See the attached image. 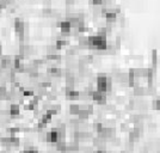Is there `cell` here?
<instances>
[{"mask_svg": "<svg viewBox=\"0 0 160 153\" xmlns=\"http://www.w3.org/2000/svg\"><path fill=\"white\" fill-rule=\"evenodd\" d=\"M66 147H67V144L64 142V140H58L55 142V148L58 152H62V151H66Z\"/></svg>", "mask_w": 160, "mask_h": 153, "instance_id": "cell-16", "label": "cell"}, {"mask_svg": "<svg viewBox=\"0 0 160 153\" xmlns=\"http://www.w3.org/2000/svg\"><path fill=\"white\" fill-rule=\"evenodd\" d=\"M23 153H38V151H37L36 148H33V147H29V148L24 150Z\"/></svg>", "mask_w": 160, "mask_h": 153, "instance_id": "cell-26", "label": "cell"}, {"mask_svg": "<svg viewBox=\"0 0 160 153\" xmlns=\"http://www.w3.org/2000/svg\"><path fill=\"white\" fill-rule=\"evenodd\" d=\"M45 59L49 60V61H60L61 60V55L58 53H53V54H47L45 55Z\"/></svg>", "mask_w": 160, "mask_h": 153, "instance_id": "cell-17", "label": "cell"}, {"mask_svg": "<svg viewBox=\"0 0 160 153\" xmlns=\"http://www.w3.org/2000/svg\"><path fill=\"white\" fill-rule=\"evenodd\" d=\"M87 42H89V47L92 48V49H96L99 52H103L108 47V40H106V36L104 35H90L87 37Z\"/></svg>", "mask_w": 160, "mask_h": 153, "instance_id": "cell-1", "label": "cell"}, {"mask_svg": "<svg viewBox=\"0 0 160 153\" xmlns=\"http://www.w3.org/2000/svg\"><path fill=\"white\" fill-rule=\"evenodd\" d=\"M96 85H97V90L100 92H106L111 89V79H109L106 75L104 74H99L97 77L96 80Z\"/></svg>", "mask_w": 160, "mask_h": 153, "instance_id": "cell-2", "label": "cell"}, {"mask_svg": "<svg viewBox=\"0 0 160 153\" xmlns=\"http://www.w3.org/2000/svg\"><path fill=\"white\" fill-rule=\"evenodd\" d=\"M59 50L56 49L55 46H48L47 47V54H53V53H58Z\"/></svg>", "mask_w": 160, "mask_h": 153, "instance_id": "cell-24", "label": "cell"}, {"mask_svg": "<svg viewBox=\"0 0 160 153\" xmlns=\"http://www.w3.org/2000/svg\"><path fill=\"white\" fill-rule=\"evenodd\" d=\"M60 110H61V105H59V104H52V105H49V107H47V109H45V113H48L49 115H56V114H59L60 113Z\"/></svg>", "mask_w": 160, "mask_h": 153, "instance_id": "cell-11", "label": "cell"}, {"mask_svg": "<svg viewBox=\"0 0 160 153\" xmlns=\"http://www.w3.org/2000/svg\"><path fill=\"white\" fill-rule=\"evenodd\" d=\"M7 6V1L6 0H0V10H4Z\"/></svg>", "mask_w": 160, "mask_h": 153, "instance_id": "cell-29", "label": "cell"}, {"mask_svg": "<svg viewBox=\"0 0 160 153\" xmlns=\"http://www.w3.org/2000/svg\"><path fill=\"white\" fill-rule=\"evenodd\" d=\"M104 17H105V21H106V23H112V22H115L116 21V18H117V13L115 12V11H106L105 13H104Z\"/></svg>", "mask_w": 160, "mask_h": 153, "instance_id": "cell-12", "label": "cell"}, {"mask_svg": "<svg viewBox=\"0 0 160 153\" xmlns=\"http://www.w3.org/2000/svg\"><path fill=\"white\" fill-rule=\"evenodd\" d=\"M104 1H111V0H104Z\"/></svg>", "mask_w": 160, "mask_h": 153, "instance_id": "cell-34", "label": "cell"}, {"mask_svg": "<svg viewBox=\"0 0 160 153\" xmlns=\"http://www.w3.org/2000/svg\"><path fill=\"white\" fill-rule=\"evenodd\" d=\"M14 30L16 32L18 33V35H20V36H23V33H24V31H25V24H24V22L22 21V19H16L14 21Z\"/></svg>", "mask_w": 160, "mask_h": 153, "instance_id": "cell-8", "label": "cell"}, {"mask_svg": "<svg viewBox=\"0 0 160 153\" xmlns=\"http://www.w3.org/2000/svg\"><path fill=\"white\" fill-rule=\"evenodd\" d=\"M0 67L2 69H10L12 67V60L10 56H2L0 60Z\"/></svg>", "mask_w": 160, "mask_h": 153, "instance_id": "cell-10", "label": "cell"}, {"mask_svg": "<svg viewBox=\"0 0 160 153\" xmlns=\"http://www.w3.org/2000/svg\"><path fill=\"white\" fill-rule=\"evenodd\" d=\"M146 90H145V88H142V86H134V94L135 96H143L145 93H146Z\"/></svg>", "mask_w": 160, "mask_h": 153, "instance_id": "cell-20", "label": "cell"}, {"mask_svg": "<svg viewBox=\"0 0 160 153\" xmlns=\"http://www.w3.org/2000/svg\"><path fill=\"white\" fill-rule=\"evenodd\" d=\"M92 2H93L95 5H102V4L104 2V0H92Z\"/></svg>", "mask_w": 160, "mask_h": 153, "instance_id": "cell-30", "label": "cell"}, {"mask_svg": "<svg viewBox=\"0 0 160 153\" xmlns=\"http://www.w3.org/2000/svg\"><path fill=\"white\" fill-rule=\"evenodd\" d=\"M19 113H20V107H19V104H17V103H12V104L10 105L8 114H10L11 116H18Z\"/></svg>", "mask_w": 160, "mask_h": 153, "instance_id": "cell-13", "label": "cell"}, {"mask_svg": "<svg viewBox=\"0 0 160 153\" xmlns=\"http://www.w3.org/2000/svg\"><path fill=\"white\" fill-rule=\"evenodd\" d=\"M22 93H23L24 97H33L35 96V91L32 89H25V90L22 91Z\"/></svg>", "mask_w": 160, "mask_h": 153, "instance_id": "cell-23", "label": "cell"}, {"mask_svg": "<svg viewBox=\"0 0 160 153\" xmlns=\"http://www.w3.org/2000/svg\"><path fill=\"white\" fill-rule=\"evenodd\" d=\"M74 1L75 0H66V4L67 5H72V4H74Z\"/></svg>", "mask_w": 160, "mask_h": 153, "instance_id": "cell-32", "label": "cell"}, {"mask_svg": "<svg viewBox=\"0 0 160 153\" xmlns=\"http://www.w3.org/2000/svg\"><path fill=\"white\" fill-rule=\"evenodd\" d=\"M48 74L52 77H61L62 75V71L59 67H49L48 68Z\"/></svg>", "mask_w": 160, "mask_h": 153, "instance_id": "cell-15", "label": "cell"}, {"mask_svg": "<svg viewBox=\"0 0 160 153\" xmlns=\"http://www.w3.org/2000/svg\"><path fill=\"white\" fill-rule=\"evenodd\" d=\"M7 93H8L7 89L4 85H0V99H6Z\"/></svg>", "mask_w": 160, "mask_h": 153, "instance_id": "cell-22", "label": "cell"}, {"mask_svg": "<svg viewBox=\"0 0 160 153\" xmlns=\"http://www.w3.org/2000/svg\"><path fill=\"white\" fill-rule=\"evenodd\" d=\"M59 27H60V31L62 32V33H71V31H72V25H71V23H69V21H61L60 23H59Z\"/></svg>", "mask_w": 160, "mask_h": 153, "instance_id": "cell-9", "label": "cell"}, {"mask_svg": "<svg viewBox=\"0 0 160 153\" xmlns=\"http://www.w3.org/2000/svg\"><path fill=\"white\" fill-rule=\"evenodd\" d=\"M93 153H106V151H105V148H103V150H97Z\"/></svg>", "mask_w": 160, "mask_h": 153, "instance_id": "cell-31", "label": "cell"}, {"mask_svg": "<svg viewBox=\"0 0 160 153\" xmlns=\"http://www.w3.org/2000/svg\"><path fill=\"white\" fill-rule=\"evenodd\" d=\"M89 94L91 96V98L99 105H105L106 104V93L105 92H100L98 90H90Z\"/></svg>", "mask_w": 160, "mask_h": 153, "instance_id": "cell-3", "label": "cell"}, {"mask_svg": "<svg viewBox=\"0 0 160 153\" xmlns=\"http://www.w3.org/2000/svg\"><path fill=\"white\" fill-rule=\"evenodd\" d=\"M66 44H67V41H66L64 38H58V40H56V42H55V47H56V49H58V50L62 49Z\"/></svg>", "mask_w": 160, "mask_h": 153, "instance_id": "cell-19", "label": "cell"}, {"mask_svg": "<svg viewBox=\"0 0 160 153\" xmlns=\"http://www.w3.org/2000/svg\"><path fill=\"white\" fill-rule=\"evenodd\" d=\"M79 110H80V105L79 104H71L69 105V113L74 116H77L79 114Z\"/></svg>", "mask_w": 160, "mask_h": 153, "instance_id": "cell-18", "label": "cell"}, {"mask_svg": "<svg viewBox=\"0 0 160 153\" xmlns=\"http://www.w3.org/2000/svg\"><path fill=\"white\" fill-rule=\"evenodd\" d=\"M141 134H142V129H141V128H139V127L133 128V129L129 132V141H130V142L136 141L137 139H140Z\"/></svg>", "mask_w": 160, "mask_h": 153, "instance_id": "cell-6", "label": "cell"}, {"mask_svg": "<svg viewBox=\"0 0 160 153\" xmlns=\"http://www.w3.org/2000/svg\"><path fill=\"white\" fill-rule=\"evenodd\" d=\"M45 139V141L47 142H50V144H55L58 140H60V138H59V133H58V130H56V128H54V129H52V130H49L47 134H45V136H44Z\"/></svg>", "mask_w": 160, "mask_h": 153, "instance_id": "cell-5", "label": "cell"}, {"mask_svg": "<svg viewBox=\"0 0 160 153\" xmlns=\"http://www.w3.org/2000/svg\"><path fill=\"white\" fill-rule=\"evenodd\" d=\"M152 56H153V66H154V68H157V50H153V53H152Z\"/></svg>", "mask_w": 160, "mask_h": 153, "instance_id": "cell-25", "label": "cell"}, {"mask_svg": "<svg viewBox=\"0 0 160 153\" xmlns=\"http://www.w3.org/2000/svg\"><path fill=\"white\" fill-rule=\"evenodd\" d=\"M66 97L71 100H75L80 97V92L77 91L74 88H66Z\"/></svg>", "mask_w": 160, "mask_h": 153, "instance_id": "cell-7", "label": "cell"}, {"mask_svg": "<svg viewBox=\"0 0 160 153\" xmlns=\"http://www.w3.org/2000/svg\"><path fill=\"white\" fill-rule=\"evenodd\" d=\"M93 146L98 148V150H103V148H105V140L104 139H102V138H99V136H97L93 139Z\"/></svg>", "mask_w": 160, "mask_h": 153, "instance_id": "cell-14", "label": "cell"}, {"mask_svg": "<svg viewBox=\"0 0 160 153\" xmlns=\"http://www.w3.org/2000/svg\"><path fill=\"white\" fill-rule=\"evenodd\" d=\"M79 47H81V48H87L89 47L87 37H80L79 38Z\"/></svg>", "mask_w": 160, "mask_h": 153, "instance_id": "cell-21", "label": "cell"}, {"mask_svg": "<svg viewBox=\"0 0 160 153\" xmlns=\"http://www.w3.org/2000/svg\"><path fill=\"white\" fill-rule=\"evenodd\" d=\"M121 129H122V130H124V132L129 130V129H130L129 123H122V124H121Z\"/></svg>", "mask_w": 160, "mask_h": 153, "instance_id": "cell-27", "label": "cell"}, {"mask_svg": "<svg viewBox=\"0 0 160 153\" xmlns=\"http://www.w3.org/2000/svg\"><path fill=\"white\" fill-rule=\"evenodd\" d=\"M153 107H154L155 110H159V99H158V98H155V99L153 100Z\"/></svg>", "mask_w": 160, "mask_h": 153, "instance_id": "cell-28", "label": "cell"}, {"mask_svg": "<svg viewBox=\"0 0 160 153\" xmlns=\"http://www.w3.org/2000/svg\"><path fill=\"white\" fill-rule=\"evenodd\" d=\"M2 54V46H1V43H0V55Z\"/></svg>", "mask_w": 160, "mask_h": 153, "instance_id": "cell-33", "label": "cell"}, {"mask_svg": "<svg viewBox=\"0 0 160 153\" xmlns=\"http://www.w3.org/2000/svg\"><path fill=\"white\" fill-rule=\"evenodd\" d=\"M115 135V129L110 128V127H103V129L100 130V133H98V136L104 139V140H109L112 139V136Z\"/></svg>", "mask_w": 160, "mask_h": 153, "instance_id": "cell-4", "label": "cell"}]
</instances>
